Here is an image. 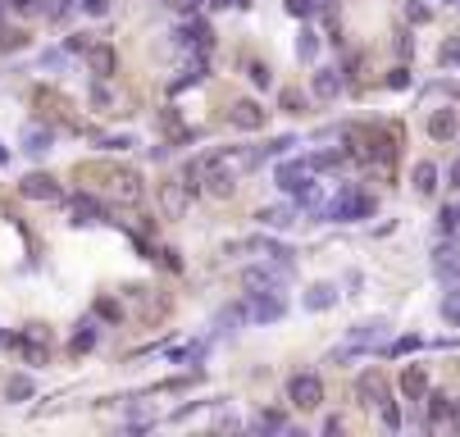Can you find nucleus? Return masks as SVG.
<instances>
[{
  "label": "nucleus",
  "mask_w": 460,
  "mask_h": 437,
  "mask_svg": "<svg viewBox=\"0 0 460 437\" xmlns=\"http://www.w3.org/2000/svg\"><path fill=\"white\" fill-rule=\"evenodd\" d=\"M274 183L283 187L287 196H296L301 205H315V201H324V196H319V183H315V169H310L306 160H287V164H278Z\"/></svg>",
  "instance_id": "1"
},
{
  "label": "nucleus",
  "mask_w": 460,
  "mask_h": 437,
  "mask_svg": "<svg viewBox=\"0 0 460 437\" xmlns=\"http://www.w3.org/2000/svg\"><path fill=\"white\" fill-rule=\"evenodd\" d=\"M287 278H292V264L287 260H264V264L241 269V287H251V292H283Z\"/></svg>",
  "instance_id": "2"
},
{
  "label": "nucleus",
  "mask_w": 460,
  "mask_h": 437,
  "mask_svg": "<svg viewBox=\"0 0 460 437\" xmlns=\"http://www.w3.org/2000/svg\"><path fill=\"white\" fill-rule=\"evenodd\" d=\"M329 218H338V223H356V218H369L374 214V196H365L360 187H342L338 196L329 201V210H324Z\"/></svg>",
  "instance_id": "3"
},
{
  "label": "nucleus",
  "mask_w": 460,
  "mask_h": 437,
  "mask_svg": "<svg viewBox=\"0 0 460 437\" xmlns=\"http://www.w3.org/2000/svg\"><path fill=\"white\" fill-rule=\"evenodd\" d=\"M237 306H241V319H246V324H278V319L287 315L278 292H251V296H241Z\"/></svg>",
  "instance_id": "4"
},
{
  "label": "nucleus",
  "mask_w": 460,
  "mask_h": 437,
  "mask_svg": "<svg viewBox=\"0 0 460 437\" xmlns=\"http://www.w3.org/2000/svg\"><path fill=\"white\" fill-rule=\"evenodd\" d=\"M387 333H392V324L378 315V319H365V324H356V328L347 333V342H351L356 351H365V355H369L374 346H383V342H387Z\"/></svg>",
  "instance_id": "5"
},
{
  "label": "nucleus",
  "mask_w": 460,
  "mask_h": 437,
  "mask_svg": "<svg viewBox=\"0 0 460 437\" xmlns=\"http://www.w3.org/2000/svg\"><path fill=\"white\" fill-rule=\"evenodd\" d=\"M287 401H292L296 410H315V405L324 401V382H319L315 373H296V378L287 382Z\"/></svg>",
  "instance_id": "6"
},
{
  "label": "nucleus",
  "mask_w": 460,
  "mask_h": 437,
  "mask_svg": "<svg viewBox=\"0 0 460 437\" xmlns=\"http://www.w3.org/2000/svg\"><path fill=\"white\" fill-rule=\"evenodd\" d=\"M105 178H110V192L123 201V205L142 201V178L132 174V169H105Z\"/></svg>",
  "instance_id": "7"
},
{
  "label": "nucleus",
  "mask_w": 460,
  "mask_h": 437,
  "mask_svg": "<svg viewBox=\"0 0 460 437\" xmlns=\"http://www.w3.org/2000/svg\"><path fill=\"white\" fill-rule=\"evenodd\" d=\"M255 218H260V228H269V232H287L296 218H301V210L296 205H264Z\"/></svg>",
  "instance_id": "8"
},
{
  "label": "nucleus",
  "mask_w": 460,
  "mask_h": 437,
  "mask_svg": "<svg viewBox=\"0 0 460 437\" xmlns=\"http://www.w3.org/2000/svg\"><path fill=\"white\" fill-rule=\"evenodd\" d=\"M19 192H23V196H33V201H59V196H64L59 183H55V178H46V174H28L19 183Z\"/></svg>",
  "instance_id": "9"
},
{
  "label": "nucleus",
  "mask_w": 460,
  "mask_h": 437,
  "mask_svg": "<svg viewBox=\"0 0 460 437\" xmlns=\"http://www.w3.org/2000/svg\"><path fill=\"white\" fill-rule=\"evenodd\" d=\"M187 196H192V187H187L183 178L165 183V192H160V205H165V214H169V218H183V210H187Z\"/></svg>",
  "instance_id": "10"
},
{
  "label": "nucleus",
  "mask_w": 460,
  "mask_h": 437,
  "mask_svg": "<svg viewBox=\"0 0 460 437\" xmlns=\"http://www.w3.org/2000/svg\"><path fill=\"white\" fill-rule=\"evenodd\" d=\"M228 119H232V128H246V132H255V128H264V109L255 105V100H237Z\"/></svg>",
  "instance_id": "11"
},
{
  "label": "nucleus",
  "mask_w": 460,
  "mask_h": 437,
  "mask_svg": "<svg viewBox=\"0 0 460 437\" xmlns=\"http://www.w3.org/2000/svg\"><path fill=\"white\" fill-rule=\"evenodd\" d=\"M356 396H360L365 405H383L387 401V382L378 378V373H360V378H356Z\"/></svg>",
  "instance_id": "12"
},
{
  "label": "nucleus",
  "mask_w": 460,
  "mask_h": 437,
  "mask_svg": "<svg viewBox=\"0 0 460 437\" xmlns=\"http://www.w3.org/2000/svg\"><path fill=\"white\" fill-rule=\"evenodd\" d=\"M456 132H460V119H456V109H438V114L428 119V137H433V142H451Z\"/></svg>",
  "instance_id": "13"
},
{
  "label": "nucleus",
  "mask_w": 460,
  "mask_h": 437,
  "mask_svg": "<svg viewBox=\"0 0 460 437\" xmlns=\"http://www.w3.org/2000/svg\"><path fill=\"white\" fill-rule=\"evenodd\" d=\"M433 273L460 283V251H456V246H438V251H433Z\"/></svg>",
  "instance_id": "14"
},
{
  "label": "nucleus",
  "mask_w": 460,
  "mask_h": 437,
  "mask_svg": "<svg viewBox=\"0 0 460 437\" xmlns=\"http://www.w3.org/2000/svg\"><path fill=\"white\" fill-rule=\"evenodd\" d=\"M50 142H55V132L42 128V123H28V128H23V151H28V155L50 151Z\"/></svg>",
  "instance_id": "15"
},
{
  "label": "nucleus",
  "mask_w": 460,
  "mask_h": 437,
  "mask_svg": "<svg viewBox=\"0 0 460 437\" xmlns=\"http://www.w3.org/2000/svg\"><path fill=\"white\" fill-rule=\"evenodd\" d=\"M333 306H338V283H315L306 292V310H315V315L319 310H333Z\"/></svg>",
  "instance_id": "16"
},
{
  "label": "nucleus",
  "mask_w": 460,
  "mask_h": 437,
  "mask_svg": "<svg viewBox=\"0 0 460 437\" xmlns=\"http://www.w3.org/2000/svg\"><path fill=\"white\" fill-rule=\"evenodd\" d=\"M174 37H178V46H187V50H205V46H210V28H205V23H183Z\"/></svg>",
  "instance_id": "17"
},
{
  "label": "nucleus",
  "mask_w": 460,
  "mask_h": 437,
  "mask_svg": "<svg viewBox=\"0 0 460 437\" xmlns=\"http://www.w3.org/2000/svg\"><path fill=\"white\" fill-rule=\"evenodd\" d=\"M338 91H342V73H338V68H319V73H315V96L333 100Z\"/></svg>",
  "instance_id": "18"
},
{
  "label": "nucleus",
  "mask_w": 460,
  "mask_h": 437,
  "mask_svg": "<svg viewBox=\"0 0 460 437\" xmlns=\"http://www.w3.org/2000/svg\"><path fill=\"white\" fill-rule=\"evenodd\" d=\"M100 218H105V210H100L91 196H73V223L77 228H82V223H100Z\"/></svg>",
  "instance_id": "19"
},
{
  "label": "nucleus",
  "mask_w": 460,
  "mask_h": 437,
  "mask_svg": "<svg viewBox=\"0 0 460 437\" xmlns=\"http://www.w3.org/2000/svg\"><path fill=\"white\" fill-rule=\"evenodd\" d=\"M401 392L410 396V401H424V396H428V378H424V369H405V373H401Z\"/></svg>",
  "instance_id": "20"
},
{
  "label": "nucleus",
  "mask_w": 460,
  "mask_h": 437,
  "mask_svg": "<svg viewBox=\"0 0 460 437\" xmlns=\"http://www.w3.org/2000/svg\"><path fill=\"white\" fill-rule=\"evenodd\" d=\"M433 187H438V164L419 160L415 164V192H419V196H433Z\"/></svg>",
  "instance_id": "21"
},
{
  "label": "nucleus",
  "mask_w": 460,
  "mask_h": 437,
  "mask_svg": "<svg viewBox=\"0 0 460 437\" xmlns=\"http://www.w3.org/2000/svg\"><path fill=\"white\" fill-rule=\"evenodd\" d=\"M91 73H96V77L114 73V50H110V46H91Z\"/></svg>",
  "instance_id": "22"
},
{
  "label": "nucleus",
  "mask_w": 460,
  "mask_h": 437,
  "mask_svg": "<svg viewBox=\"0 0 460 437\" xmlns=\"http://www.w3.org/2000/svg\"><path fill=\"white\" fill-rule=\"evenodd\" d=\"M315 55H319V32H315V28H301V37H296V59H306V64H310Z\"/></svg>",
  "instance_id": "23"
},
{
  "label": "nucleus",
  "mask_w": 460,
  "mask_h": 437,
  "mask_svg": "<svg viewBox=\"0 0 460 437\" xmlns=\"http://www.w3.org/2000/svg\"><path fill=\"white\" fill-rule=\"evenodd\" d=\"M251 428H260V433H287V419L278 415V410H260V415L251 419Z\"/></svg>",
  "instance_id": "24"
},
{
  "label": "nucleus",
  "mask_w": 460,
  "mask_h": 437,
  "mask_svg": "<svg viewBox=\"0 0 460 437\" xmlns=\"http://www.w3.org/2000/svg\"><path fill=\"white\" fill-rule=\"evenodd\" d=\"M68 346H73L77 355H82V351H91V346H96V324H91V319H87V324H77V333H73V342H68Z\"/></svg>",
  "instance_id": "25"
},
{
  "label": "nucleus",
  "mask_w": 460,
  "mask_h": 437,
  "mask_svg": "<svg viewBox=\"0 0 460 437\" xmlns=\"http://www.w3.org/2000/svg\"><path fill=\"white\" fill-rule=\"evenodd\" d=\"M5 396H10V401H28V396H33V378H28V373H14Z\"/></svg>",
  "instance_id": "26"
},
{
  "label": "nucleus",
  "mask_w": 460,
  "mask_h": 437,
  "mask_svg": "<svg viewBox=\"0 0 460 437\" xmlns=\"http://www.w3.org/2000/svg\"><path fill=\"white\" fill-rule=\"evenodd\" d=\"M205 77V59H192V64L183 68V77L174 82V91H183V87H192V82H201Z\"/></svg>",
  "instance_id": "27"
},
{
  "label": "nucleus",
  "mask_w": 460,
  "mask_h": 437,
  "mask_svg": "<svg viewBox=\"0 0 460 437\" xmlns=\"http://www.w3.org/2000/svg\"><path fill=\"white\" fill-rule=\"evenodd\" d=\"M451 405H456V401H447L442 392H433V396H428V419H433V428H438L442 419H447V410H451Z\"/></svg>",
  "instance_id": "28"
},
{
  "label": "nucleus",
  "mask_w": 460,
  "mask_h": 437,
  "mask_svg": "<svg viewBox=\"0 0 460 437\" xmlns=\"http://www.w3.org/2000/svg\"><path fill=\"white\" fill-rule=\"evenodd\" d=\"M306 164L315 169V174H319V169H338V164H342V151H319V155H306Z\"/></svg>",
  "instance_id": "29"
},
{
  "label": "nucleus",
  "mask_w": 460,
  "mask_h": 437,
  "mask_svg": "<svg viewBox=\"0 0 460 437\" xmlns=\"http://www.w3.org/2000/svg\"><path fill=\"white\" fill-rule=\"evenodd\" d=\"M438 64H442V68H456V64H460V41H456V37H447V41H442Z\"/></svg>",
  "instance_id": "30"
},
{
  "label": "nucleus",
  "mask_w": 460,
  "mask_h": 437,
  "mask_svg": "<svg viewBox=\"0 0 460 437\" xmlns=\"http://www.w3.org/2000/svg\"><path fill=\"white\" fill-rule=\"evenodd\" d=\"M442 319H447V324H460V287L447 292V301H442Z\"/></svg>",
  "instance_id": "31"
},
{
  "label": "nucleus",
  "mask_w": 460,
  "mask_h": 437,
  "mask_svg": "<svg viewBox=\"0 0 460 437\" xmlns=\"http://www.w3.org/2000/svg\"><path fill=\"white\" fill-rule=\"evenodd\" d=\"M319 5H324V0H287V14H296V19H310Z\"/></svg>",
  "instance_id": "32"
},
{
  "label": "nucleus",
  "mask_w": 460,
  "mask_h": 437,
  "mask_svg": "<svg viewBox=\"0 0 460 437\" xmlns=\"http://www.w3.org/2000/svg\"><path fill=\"white\" fill-rule=\"evenodd\" d=\"M419 346H424L419 337H401V342H392L387 351H392V355H410V351H419Z\"/></svg>",
  "instance_id": "33"
},
{
  "label": "nucleus",
  "mask_w": 460,
  "mask_h": 437,
  "mask_svg": "<svg viewBox=\"0 0 460 437\" xmlns=\"http://www.w3.org/2000/svg\"><path fill=\"white\" fill-rule=\"evenodd\" d=\"M378 410H383V424L387 428H401V410H396V401H383Z\"/></svg>",
  "instance_id": "34"
},
{
  "label": "nucleus",
  "mask_w": 460,
  "mask_h": 437,
  "mask_svg": "<svg viewBox=\"0 0 460 437\" xmlns=\"http://www.w3.org/2000/svg\"><path fill=\"white\" fill-rule=\"evenodd\" d=\"M283 109H287V114H301V109H306V96H296V91H283Z\"/></svg>",
  "instance_id": "35"
},
{
  "label": "nucleus",
  "mask_w": 460,
  "mask_h": 437,
  "mask_svg": "<svg viewBox=\"0 0 460 437\" xmlns=\"http://www.w3.org/2000/svg\"><path fill=\"white\" fill-rule=\"evenodd\" d=\"M64 59H68V50H46L42 55V68H59Z\"/></svg>",
  "instance_id": "36"
},
{
  "label": "nucleus",
  "mask_w": 460,
  "mask_h": 437,
  "mask_svg": "<svg viewBox=\"0 0 460 437\" xmlns=\"http://www.w3.org/2000/svg\"><path fill=\"white\" fill-rule=\"evenodd\" d=\"M251 82H255V87H269L274 77H269V68H264V64H251Z\"/></svg>",
  "instance_id": "37"
},
{
  "label": "nucleus",
  "mask_w": 460,
  "mask_h": 437,
  "mask_svg": "<svg viewBox=\"0 0 460 437\" xmlns=\"http://www.w3.org/2000/svg\"><path fill=\"white\" fill-rule=\"evenodd\" d=\"M132 137H105V151H128Z\"/></svg>",
  "instance_id": "38"
},
{
  "label": "nucleus",
  "mask_w": 460,
  "mask_h": 437,
  "mask_svg": "<svg viewBox=\"0 0 460 437\" xmlns=\"http://www.w3.org/2000/svg\"><path fill=\"white\" fill-rule=\"evenodd\" d=\"M165 5H174V10H187V14H192V10H201L205 0H165Z\"/></svg>",
  "instance_id": "39"
},
{
  "label": "nucleus",
  "mask_w": 460,
  "mask_h": 437,
  "mask_svg": "<svg viewBox=\"0 0 460 437\" xmlns=\"http://www.w3.org/2000/svg\"><path fill=\"white\" fill-rule=\"evenodd\" d=\"M96 310H100V315H105V319H119V306H114V301H100Z\"/></svg>",
  "instance_id": "40"
},
{
  "label": "nucleus",
  "mask_w": 460,
  "mask_h": 437,
  "mask_svg": "<svg viewBox=\"0 0 460 437\" xmlns=\"http://www.w3.org/2000/svg\"><path fill=\"white\" fill-rule=\"evenodd\" d=\"M451 187H460V160L451 164Z\"/></svg>",
  "instance_id": "41"
},
{
  "label": "nucleus",
  "mask_w": 460,
  "mask_h": 437,
  "mask_svg": "<svg viewBox=\"0 0 460 437\" xmlns=\"http://www.w3.org/2000/svg\"><path fill=\"white\" fill-rule=\"evenodd\" d=\"M451 428H460V401H456V419H451Z\"/></svg>",
  "instance_id": "42"
},
{
  "label": "nucleus",
  "mask_w": 460,
  "mask_h": 437,
  "mask_svg": "<svg viewBox=\"0 0 460 437\" xmlns=\"http://www.w3.org/2000/svg\"><path fill=\"white\" fill-rule=\"evenodd\" d=\"M10 5H19V10H23V5H28V0H10Z\"/></svg>",
  "instance_id": "43"
},
{
  "label": "nucleus",
  "mask_w": 460,
  "mask_h": 437,
  "mask_svg": "<svg viewBox=\"0 0 460 437\" xmlns=\"http://www.w3.org/2000/svg\"><path fill=\"white\" fill-rule=\"evenodd\" d=\"M0 342H5V333H0Z\"/></svg>",
  "instance_id": "44"
},
{
  "label": "nucleus",
  "mask_w": 460,
  "mask_h": 437,
  "mask_svg": "<svg viewBox=\"0 0 460 437\" xmlns=\"http://www.w3.org/2000/svg\"><path fill=\"white\" fill-rule=\"evenodd\" d=\"M324 5H329V0H324Z\"/></svg>",
  "instance_id": "45"
}]
</instances>
